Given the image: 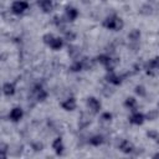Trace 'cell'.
<instances>
[{
    "label": "cell",
    "instance_id": "2e32d148",
    "mask_svg": "<svg viewBox=\"0 0 159 159\" xmlns=\"http://www.w3.org/2000/svg\"><path fill=\"white\" fill-rule=\"evenodd\" d=\"M88 143H89L91 145H93V147H98V145H101V144L104 143V138H103V135H101V134H96V135H92V137L88 139Z\"/></svg>",
    "mask_w": 159,
    "mask_h": 159
},
{
    "label": "cell",
    "instance_id": "83f0119b",
    "mask_svg": "<svg viewBox=\"0 0 159 159\" xmlns=\"http://www.w3.org/2000/svg\"><path fill=\"white\" fill-rule=\"evenodd\" d=\"M7 150H9V145L2 142V143L0 144V157H1V158H6Z\"/></svg>",
    "mask_w": 159,
    "mask_h": 159
},
{
    "label": "cell",
    "instance_id": "8992f818",
    "mask_svg": "<svg viewBox=\"0 0 159 159\" xmlns=\"http://www.w3.org/2000/svg\"><path fill=\"white\" fill-rule=\"evenodd\" d=\"M118 148H119V150H120L122 153H124V154H132V153L135 150L133 143H130V142L127 140V139H122L120 143L118 144Z\"/></svg>",
    "mask_w": 159,
    "mask_h": 159
},
{
    "label": "cell",
    "instance_id": "d4e9b609",
    "mask_svg": "<svg viewBox=\"0 0 159 159\" xmlns=\"http://www.w3.org/2000/svg\"><path fill=\"white\" fill-rule=\"evenodd\" d=\"M134 92H135V94L139 96V97H144V96L147 94V89H145V87L142 86V84H137V86L134 87Z\"/></svg>",
    "mask_w": 159,
    "mask_h": 159
},
{
    "label": "cell",
    "instance_id": "f546056e",
    "mask_svg": "<svg viewBox=\"0 0 159 159\" xmlns=\"http://www.w3.org/2000/svg\"><path fill=\"white\" fill-rule=\"evenodd\" d=\"M55 39V36L52 35V34H45L43 36H42V41H43V43H46V45H50L51 43V41Z\"/></svg>",
    "mask_w": 159,
    "mask_h": 159
},
{
    "label": "cell",
    "instance_id": "603a6c76",
    "mask_svg": "<svg viewBox=\"0 0 159 159\" xmlns=\"http://www.w3.org/2000/svg\"><path fill=\"white\" fill-rule=\"evenodd\" d=\"M70 71H71V72H80V71H83V65H82L81 60H76V61L70 66Z\"/></svg>",
    "mask_w": 159,
    "mask_h": 159
},
{
    "label": "cell",
    "instance_id": "5b68a950",
    "mask_svg": "<svg viewBox=\"0 0 159 159\" xmlns=\"http://www.w3.org/2000/svg\"><path fill=\"white\" fill-rule=\"evenodd\" d=\"M32 94L35 96V98H36V101L37 102H43L46 98H47V92L43 89V87L41 86V84H35L34 87H32Z\"/></svg>",
    "mask_w": 159,
    "mask_h": 159
},
{
    "label": "cell",
    "instance_id": "9c48e42d",
    "mask_svg": "<svg viewBox=\"0 0 159 159\" xmlns=\"http://www.w3.org/2000/svg\"><path fill=\"white\" fill-rule=\"evenodd\" d=\"M145 120V116L140 112H133V114L129 117V123L134 125H142Z\"/></svg>",
    "mask_w": 159,
    "mask_h": 159
},
{
    "label": "cell",
    "instance_id": "d6a6232c",
    "mask_svg": "<svg viewBox=\"0 0 159 159\" xmlns=\"http://www.w3.org/2000/svg\"><path fill=\"white\" fill-rule=\"evenodd\" d=\"M153 158H159V152L155 153V154H153Z\"/></svg>",
    "mask_w": 159,
    "mask_h": 159
},
{
    "label": "cell",
    "instance_id": "7c38bea8",
    "mask_svg": "<svg viewBox=\"0 0 159 159\" xmlns=\"http://www.w3.org/2000/svg\"><path fill=\"white\" fill-rule=\"evenodd\" d=\"M106 81H107L108 83H111V84L119 86V84L122 83V77L118 76V75L114 73V72H108V73L106 75Z\"/></svg>",
    "mask_w": 159,
    "mask_h": 159
},
{
    "label": "cell",
    "instance_id": "6da1fadb",
    "mask_svg": "<svg viewBox=\"0 0 159 159\" xmlns=\"http://www.w3.org/2000/svg\"><path fill=\"white\" fill-rule=\"evenodd\" d=\"M103 26L107 29V30H112V31H120L124 26V22L123 20L117 16L116 14H112L109 16H107L104 20H103Z\"/></svg>",
    "mask_w": 159,
    "mask_h": 159
},
{
    "label": "cell",
    "instance_id": "e0dca14e",
    "mask_svg": "<svg viewBox=\"0 0 159 159\" xmlns=\"http://www.w3.org/2000/svg\"><path fill=\"white\" fill-rule=\"evenodd\" d=\"M140 30H138V29H133V30H130L129 31V34H128V40L130 41V42H138L139 41V39H140Z\"/></svg>",
    "mask_w": 159,
    "mask_h": 159
},
{
    "label": "cell",
    "instance_id": "4dcf8cb0",
    "mask_svg": "<svg viewBox=\"0 0 159 159\" xmlns=\"http://www.w3.org/2000/svg\"><path fill=\"white\" fill-rule=\"evenodd\" d=\"M101 119H102L103 122H111V120H112V113H109V112L102 113V114H101Z\"/></svg>",
    "mask_w": 159,
    "mask_h": 159
},
{
    "label": "cell",
    "instance_id": "4316f807",
    "mask_svg": "<svg viewBox=\"0 0 159 159\" xmlns=\"http://www.w3.org/2000/svg\"><path fill=\"white\" fill-rule=\"evenodd\" d=\"M147 137L152 140H154L155 143H159V133L157 130H148L147 132Z\"/></svg>",
    "mask_w": 159,
    "mask_h": 159
},
{
    "label": "cell",
    "instance_id": "30bf717a",
    "mask_svg": "<svg viewBox=\"0 0 159 159\" xmlns=\"http://www.w3.org/2000/svg\"><path fill=\"white\" fill-rule=\"evenodd\" d=\"M52 149L55 150V153L57 155H62L63 154L65 147H63V142H62V138L61 137H57L56 139H53V142H52Z\"/></svg>",
    "mask_w": 159,
    "mask_h": 159
},
{
    "label": "cell",
    "instance_id": "ac0fdd59",
    "mask_svg": "<svg viewBox=\"0 0 159 159\" xmlns=\"http://www.w3.org/2000/svg\"><path fill=\"white\" fill-rule=\"evenodd\" d=\"M48 46H50L52 50L58 51V50H61L62 46H63V40H62L61 37H55V39L51 41V43H50Z\"/></svg>",
    "mask_w": 159,
    "mask_h": 159
},
{
    "label": "cell",
    "instance_id": "3957f363",
    "mask_svg": "<svg viewBox=\"0 0 159 159\" xmlns=\"http://www.w3.org/2000/svg\"><path fill=\"white\" fill-rule=\"evenodd\" d=\"M86 104H87V108H88L92 113H94V114L99 113V111H101V108H102V103H101V101L97 99V98L93 97V96L87 97V99H86Z\"/></svg>",
    "mask_w": 159,
    "mask_h": 159
},
{
    "label": "cell",
    "instance_id": "cb8c5ba5",
    "mask_svg": "<svg viewBox=\"0 0 159 159\" xmlns=\"http://www.w3.org/2000/svg\"><path fill=\"white\" fill-rule=\"evenodd\" d=\"M81 62H82V65H83V70H91V68L93 67V65H94V61L91 60V58H88V57L81 58Z\"/></svg>",
    "mask_w": 159,
    "mask_h": 159
},
{
    "label": "cell",
    "instance_id": "44dd1931",
    "mask_svg": "<svg viewBox=\"0 0 159 159\" xmlns=\"http://www.w3.org/2000/svg\"><path fill=\"white\" fill-rule=\"evenodd\" d=\"M111 56L109 55H107V53H102V55H98L97 57H96V62H98V63H101V65H103L104 67L109 63V61H111Z\"/></svg>",
    "mask_w": 159,
    "mask_h": 159
},
{
    "label": "cell",
    "instance_id": "52a82bcc",
    "mask_svg": "<svg viewBox=\"0 0 159 159\" xmlns=\"http://www.w3.org/2000/svg\"><path fill=\"white\" fill-rule=\"evenodd\" d=\"M61 107H62V109H65V111H67V112L75 111L76 107H77V103H76L75 97H68L67 99L62 101V102H61Z\"/></svg>",
    "mask_w": 159,
    "mask_h": 159
},
{
    "label": "cell",
    "instance_id": "5bb4252c",
    "mask_svg": "<svg viewBox=\"0 0 159 159\" xmlns=\"http://www.w3.org/2000/svg\"><path fill=\"white\" fill-rule=\"evenodd\" d=\"M2 93H4L6 97L14 96V94H15V84L11 83V82L4 83V86H2Z\"/></svg>",
    "mask_w": 159,
    "mask_h": 159
},
{
    "label": "cell",
    "instance_id": "f1b7e54d",
    "mask_svg": "<svg viewBox=\"0 0 159 159\" xmlns=\"http://www.w3.org/2000/svg\"><path fill=\"white\" fill-rule=\"evenodd\" d=\"M65 39L67 41H73L76 40V32H73L72 30H66L65 31Z\"/></svg>",
    "mask_w": 159,
    "mask_h": 159
},
{
    "label": "cell",
    "instance_id": "836d02e7",
    "mask_svg": "<svg viewBox=\"0 0 159 159\" xmlns=\"http://www.w3.org/2000/svg\"><path fill=\"white\" fill-rule=\"evenodd\" d=\"M102 1H106V0H102Z\"/></svg>",
    "mask_w": 159,
    "mask_h": 159
},
{
    "label": "cell",
    "instance_id": "9a60e30c",
    "mask_svg": "<svg viewBox=\"0 0 159 159\" xmlns=\"http://www.w3.org/2000/svg\"><path fill=\"white\" fill-rule=\"evenodd\" d=\"M91 124V118L83 112L82 114H81V117H80V119H78V128H81V129H83V128H86V127H88Z\"/></svg>",
    "mask_w": 159,
    "mask_h": 159
},
{
    "label": "cell",
    "instance_id": "484cf974",
    "mask_svg": "<svg viewBox=\"0 0 159 159\" xmlns=\"http://www.w3.org/2000/svg\"><path fill=\"white\" fill-rule=\"evenodd\" d=\"M158 116H159V111H158V109H150V111L145 114V119H148V120H154V119L158 118Z\"/></svg>",
    "mask_w": 159,
    "mask_h": 159
},
{
    "label": "cell",
    "instance_id": "7402d4cb",
    "mask_svg": "<svg viewBox=\"0 0 159 159\" xmlns=\"http://www.w3.org/2000/svg\"><path fill=\"white\" fill-rule=\"evenodd\" d=\"M139 14H142V15H144V16H149V15H152V14H153V7H152V5H149V4H144V5L139 9Z\"/></svg>",
    "mask_w": 159,
    "mask_h": 159
},
{
    "label": "cell",
    "instance_id": "1f68e13d",
    "mask_svg": "<svg viewBox=\"0 0 159 159\" xmlns=\"http://www.w3.org/2000/svg\"><path fill=\"white\" fill-rule=\"evenodd\" d=\"M32 149H34L35 152H41V150L43 149V144H42V143H34V144H32Z\"/></svg>",
    "mask_w": 159,
    "mask_h": 159
},
{
    "label": "cell",
    "instance_id": "7a4b0ae2",
    "mask_svg": "<svg viewBox=\"0 0 159 159\" xmlns=\"http://www.w3.org/2000/svg\"><path fill=\"white\" fill-rule=\"evenodd\" d=\"M144 70L148 76H157L159 73V56H155L144 63Z\"/></svg>",
    "mask_w": 159,
    "mask_h": 159
},
{
    "label": "cell",
    "instance_id": "4fadbf2b",
    "mask_svg": "<svg viewBox=\"0 0 159 159\" xmlns=\"http://www.w3.org/2000/svg\"><path fill=\"white\" fill-rule=\"evenodd\" d=\"M65 12H66L67 21H75L77 19V16H78V10L76 7H73V6H67Z\"/></svg>",
    "mask_w": 159,
    "mask_h": 159
},
{
    "label": "cell",
    "instance_id": "ffe728a7",
    "mask_svg": "<svg viewBox=\"0 0 159 159\" xmlns=\"http://www.w3.org/2000/svg\"><path fill=\"white\" fill-rule=\"evenodd\" d=\"M81 55V50L77 46H68V56L73 60H77Z\"/></svg>",
    "mask_w": 159,
    "mask_h": 159
},
{
    "label": "cell",
    "instance_id": "ba28073f",
    "mask_svg": "<svg viewBox=\"0 0 159 159\" xmlns=\"http://www.w3.org/2000/svg\"><path fill=\"white\" fill-rule=\"evenodd\" d=\"M22 116H24V111H22L20 107H14V108L10 111V113H9V119H10L11 122L16 123V122H19V120L22 118Z\"/></svg>",
    "mask_w": 159,
    "mask_h": 159
},
{
    "label": "cell",
    "instance_id": "277c9868",
    "mask_svg": "<svg viewBox=\"0 0 159 159\" xmlns=\"http://www.w3.org/2000/svg\"><path fill=\"white\" fill-rule=\"evenodd\" d=\"M29 9V2L25 0H15L11 4V11L15 15H20L22 12H25Z\"/></svg>",
    "mask_w": 159,
    "mask_h": 159
},
{
    "label": "cell",
    "instance_id": "8fae6325",
    "mask_svg": "<svg viewBox=\"0 0 159 159\" xmlns=\"http://www.w3.org/2000/svg\"><path fill=\"white\" fill-rule=\"evenodd\" d=\"M37 5L45 14H50L53 9V2L52 0H37Z\"/></svg>",
    "mask_w": 159,
    "mask_h": 159
},
{
    "label": "cell",
    "instance_id": "d6986e66",
    "mask_svg": "<svg viewBox=\"0 0 159 159\" xmlns=\"http://www.w3.org/2000/svg\"><path fill=\"white\" fill-rule=\"evenodd\" d=\"M124 106H125L128 109L135 112V109H137V99H135L134 97H127L125 101H124Z\"/></svg>",
    "mask_w": 159,
    "mask_h": 159
}]
</instances>
